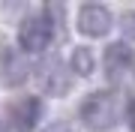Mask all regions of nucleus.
<instances>
[{"instance_id": "6e6552de", "label": "nucleus", "mask_w": 135, "mask_h": 132, "mask_svg": "<svg viewBox=\"0 0 135 132\" xmlns=\"http://www.w3.org/2000/svg\"><path fill=\"white\" fill-rule=\"evenodd\" d=\"M93 66H96V60H93V51L90 48H75L72 57H69V69H72L75 75H81V78H87V75H93Z\"/></svg>"}, {"instance_id": "9b49d317", "label": "nucleus", "mask_w": 135, "mask_h": 132, "mask_svg": "<svg viewBox=\"0 0 135 132\" xmlns=\"http://www.w3.org/2000/svg\"><path fill=\"white\" fill-rule=\"evenodd\" d=\"M42 132H69V126H66L63 120H57V123H51V126H45Z\"/></svg>"}, {"instance_id": "20e7f679", "label": "nucleus", "mask_w": 135, "mask_h": 132, "mask_svg": "<svg viewBox=\"0 0 135 132\" xmlns=\"http://www.w3.org/2000/svg\"><path fill=\"white\" fill-rule=\"evenodd\" d=\"M30 75H33V66H30L27 54L21 48H3L0 51V81L6 87H21Z\"/></svg>"}, {"instance_id": "9d476101", "label": "nucleus", "mask_w": 135, "mask_h": 132, "mask_svg": "<svg viewBox=\"0 0 135 132\" xmlns=\"http://www.w3.org/2000/svg\"><path fill=\"white\" fill-rule=\"evenodd\" d=\"M126 126H129V132H135V99L126 102Z\"/></svg>"}, {"instance_id": "1a4fd4ad", "label": "nucleus", "mask_w": 135, "mask_h": 132, "mask_svg": "<svg viewBox=\"0 0 135 132\" xmlns=\"http://www.w3.org/2000/svg\"><path fill=\"white\" fill-rule=\"evenodd\" d=\"M120 27H123V36H126V39L135 42V12H126L123 15V24Z\"/></svg>"}, {"instance_id": "f8f14e48", "label": "nucleus", "mask_w": 135, "mask_h": 132, "mask_svg": "<svg viewBox=\"0 0 135 132\" xmlns=\"http://www.w3.org/2000/svg\"><path fill=\"white\" fill-rule=\"evenodd\" d=\"M0 132H3V126H0Z\"/></svg>"}, {"instance_id": "39448f33", "label": "nucleus", "mask_w": 135, "mask_h": 132, "mask_svg": "<svg viewBox=\"0 0 135 132\" xmlns=\"http://www.w3.org/2000/svg\"><path fill=\"white\" fill-rule=\"evenodd\" d=\"M75 27L78 33L84 36H105L111 30V9L108 6H99V3H87L78 9V18H75Z\"/></svg>"}, {"instance_id": "f257e3e1", "label": "nucleus", "mask_w": 135, "mask_h": 132, "mask_svg": "<svg viewBox=\"0 0 135 132\" xmlns=\"http://www.w3.org/2000/svg\"><path fill=\"white\" fill-rule=\"evenodd\" d=\"M33 81L45 96H66L72 87V69L63 63L60 54H42L33 63Z\"/></svg>"}, {"instance_id": "f03ea898", "label": "nucleus", "mask_w": 135, "mask_h": 132, "mask_svg": "<svg viewBox=\"0 0 135 132\" xmlns=\"http://www.w3.org/2000/svg\"><path fill=\"white\" fill-rule=\"evenodd\" d=\"M78 117L87 129L93 132H102V129H111L117 120V99L111 90H93L84 96V102L78 105Z\"/></svg>"}, {"instance_id": "423d86ee", "label": "nucleus", "mask_w": 135, "mask_h": 132, "mask_svg": "<svg viewBox=\"0 0 135 132\" xmlns=\"http://www.w3.org/2000/svg\"><path fill=\"white\" fill-rule=\"evenodd\" d=\"M42 117V99L39 96H21L9 108V126L15 132H33Z\"/></svg>"}, {"instance_id": "0eeeda50", "label": "nucleus", "mask_w": 135, "mask_h": 132, "mask_svg": "<svg viewBox=\"0 0 135 132\" xmlns=\"http://www.w3.org/2000/svg\"><path fill=\"white\" fill-rule=\"evenodd\" d=\"M132 60H135V54H132V48H129L126 42H111L108 48H105V57H102V63H105L108 78H111V81H117L123 72H129Z\"/></svg>"}, {"instance_id": "7ed1b4c3", "label": "nucleus", "mask_w": 135, "mask_h": 132, "mask_svg": "<svg viewBox=\"0 0 135 132\" xmlns=\"http://www.w3.org/2000/svg\"><path fill=\"white\" fill-rule=\"evenodd\" d=\"M51 39H54V24H51L48 12L30 15V18L21 21V27H18V48L24 54H45Z\"/></svg>"}]
</instances>
